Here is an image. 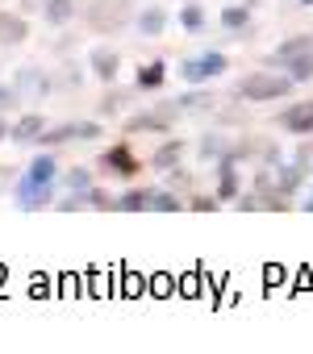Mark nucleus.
I'll use <instances>...</instances> for the list:
<instances>
[{
  "mask_svg": "<svg viewBox=\"0 0 313 354\" xmlns=\"http://www.w3.org/2000/svg\"><path fill=\"white\" fill-rule=\"evenodd\" d=\"M125 104H129V92H109V96L100 100V117H117Z\"/></svg>",
  "mask_w": 313,
  "mask_h": 354,
  "instance_id": "26",
  "label": "nucleus"
},
{
  "mask_svg": "<svg viewBox=\"0 0 313 354\" xmlns=\"http://www.w3.org/2000/svg\"><path fill=\"white\" fill-rule=\"evenodd\" d=\"M84 21L92 34H121L134 21V0H88Z\"/></svg>",
  "mask_w": 313,
  "mask_h": 354,
  "instance_id": "3",
  "label": "nucleus"
},
{
  "mask_svg": "<svg viewBox=\"0 0 313 354\" xmlns=\"http://www.w3.org/2000/svg\"><path fill=\"white\" fill-rule=\"evenodd\" d=\"M75 13H80L75 0H51V5L42 9V21H46L51 30H63V26H71V21H75Z\"/></svg>",
  "mask_w": 313,
  "mask_h": 354,
  "instance_id": "18",
  "label": "nucleus"
},
{
  "mask_svg": "<svg viewBox=\"0 0 313 354\" xmlns=\"http://www.w3.org/2000/svg\"><path fill=\"white\" fill-rule=\"evenodd\" d=\"M100 138V121H63L55 129L42 133V146H59V142H96Z\"/></svg>",
  "mask_w": 313,
  "mask_h": 354,
  "instance_id": "6",
  "label": "nucleus"
},
{
  "mask_svg": "<svg viewBox=\"0 0 313 354\" xmlns=\"http://www.w3.org/2000/svg\"><path fill=\"white\" fill-rule=\"evenodd\" d=\"M13 84L21 88V96H30V100H42V96H51L55 92V75L46 71V67H21L17 75H13Z\"/></svg>",
  "mask_w": 313,
  "mask_h": 354,
  "instance_id": "9",
  "label": "nucleus"
},
{
  "mask_svg": "<svg viewBox=\"0 0 313 354\" xmlns=\"http://www.w3.org/2000/svg\"><path fill=\"white\" fill-rule=\"evenodd\" d=\"M163 175H168L163 184H168V188H176V192H188V188H193V175H188V171H180V167H172V171H163Z\"/></svg>",
  "mask_w": 313,
  "mask_h": 354,
  "instance_id": "29",
  "label": "nucleus"
},
{
  "mask_svg": "<svg viewBox=\"0 0 313 354\" xmlns=\"http://www.w3.org/2000/svg\"><path fill=\"white\" fill-rule=\"evenodd\" d=\"M184 205H188V209H197V213H213V209H222L226 201H222L217 192H213V196H201V192H197V196H188Z\"/></svg>",
  "mask_w": 313,
  "mask_h": 354,
  "instance_id": "28",
  "label": "nucleus"
},
{
  "mask_svg": "<svg viewBox=\"0 0 313 354\" xmlns=\"http://www.w3.org/2000/svg\"><path fill=\"white\" fill-rule=\"evenodd\" d=\"M176 21L188 30V34H201L205 30V5H201V0H184V5H180V13H176Z\"/></svg>",
  "mask_w": 313,
  "mask_h": 354,
  "instance_id": "21",
  "label": "nucleus"
},
{
  "mask_svg": "<svg viewBox=\"0 0 313 354\" xmlns=\"http://www.w3.org/2000/svg\"><path fill=\"white\" fill-rule=\"evenodd\" d=\"M55 175H59V158L55 154H34L30 167L21 171V180L13 188V201L21 213H38V209H51L55 205Z\"/></svg>",
  "mask_w": 313,
  "mask_h": 354,
  "instance_id": "1",
  "label": "nucleus"
},
{
  "mask_svg": "<svg viewBox=\"0 0 313 354\" xmlns=\"http://www.w3.org/2000/svg\"><path fill=\"white\" fill-rule=\"evenodd\" d=\"M296 5H305V9H313V0H296Z\"/></svg>",
  "mask_w": 313,
  "mask_h": 354,
  "instance_id": "34",
  "label": "nucleus"
},
{
  "mask_svg": "<svg viewBox=\"0 0 313 354\" xmlns=\"http://www.w3.org/2000/svg\"><path fill=\"white\" fill-rule=\"evenodd\" d=\"M26 38H30V21H26V13H13V9L0 13V46H21Z\"/></svg>",
  "mask_w": 313,
  "mask_h": 354,
  "instance_id": "11",
  "label": "nucleus"
},
{
  "mask_svg": "<svg viewBox=\"0 0 313 354\" xmlns=\"http://www.w3.org/2000/svg\"><path fill=\"white\" fill-rule=\"evenodd\" d=\"M176 104H180V113H184V117H188V113H201V117H205V113H213V109H217V96H213L205 84H197V88H188V92H180V96H176Z\"/></svg>",
  "mask_w": 313,
  "mask_h": 354,
  "instance_id": "12",
  "label": "nucleus"
},
{
  "mask_svg": "<svg viewBox=\"0 0 313 354\" xmlns=\"http://www.w3.org/2000/svg\"><path fill=\"white\" fill-rule=\"evenodd\" d=\"M276 125L284 133H296V138H313V100H296L288 109L276 113Z\"/></svg>",
  "mask_w": 313,
  "mask_h": 354,
  "instance_id": "7",
  "label": "nucleus"
},
{
  "mask_svg": "<svg viewBox=\"0 0 313 354\" xmlns=\"http://www.w3.org/2000/svg\"><path fill=\"white\" fill-rule=\"evenodd\" d=\"M21 104V88L17 84H0V113H13Z\"/></svg>",
  "mask_w": 313,
  "mask_h": 354,
  "instance_id": "27",
  "label": "nucleus"
},
{
  "mask_svg": "<svg viewBox=\"0 0 313 354\" xmlns=\"http://www.w3.org/2000/svg\"><path fill=\"white\" fill-rule=\"evenodd\" d=\"M296 88V80L280 67H259V71H247L238 84H234V100H247V104H271V100H284L288 92Z\"/></svg>",
  "mask_w": 313,
  "mask_h": 354,
  "instance_id": "2",
  "label": "nucleus"
},
{
  "mask_svg": "<svg viewBox=\"0 0 313 354\" xmlns=\"http://www.w3.org/2000/svg\"><path fill=\"white\" fill-rule=\"evenodd\" d=\"M163 84H168V63L163 59H150V63H142L134 71V88L138 92H159Z\"/></svg>",
  "mask_w": 313,
  "mask_h": 354,
  "instance_id": "13",
  "label": "nucleus"
},
{
  "mask_svg": "<svg viewBox=\"0 0 313 354\" xmlns=\"http://www.w3.org/2000/svg\"><path fill=\"white\" fill-rule=\"evenodd\" d=\"M180 209H188L184 205V196L176 192V188H150V205H146V213H180Z\"/></svg>",
  "mask_w": 313,
  "mask_h": 354,
  "instance_id": "17",
  "label": "nucleus"
},
{
  "mask_svg": "<svg viewBox=\"0 0 313 354\" xmlns=\"http://www.w3.org/2000/svg\"><path fill=\"white\" fill-rule=\"evenodd\" d=\"M5 138H13V125L5 121V113H0V142H5Z\"/></svg>",
  "mask_w": 313,
  "mask_h": 354,
  "instance_id": "32",
  "label": "nucleus"
},
{
  "mask_svg": "<svg viewBox=\"0 0 313 354\" xmlns=\"http://www.w3.org/2000/svg\"><path fill=\"white\" fill-rule=\"evenodd\" d=\"M226 71H230V59H226L222 50H201V55H193V59L180 63V80H184L188 88L209 84V80H217V75H226Z\"/></svg>",
  "mask_w": 313,
  "mask_h": 354,
  "instance_id": "4",
  "label": "nucleus"
},
{
  "mask_svg": "<svg viewBox=\"0 0 313 354\" xmlns=\"http://www.w3.org/2000/svg\"><path fill=\"white\" fill-rule=\"evenodd\" d=\"M88 71H92L105 88H113L117 75H121V55H117L113 46H92V50H88Z\"/></svg>",
  "mask_w": 313,
  "mask_h": 354,
  "instance_id": "8",
  "label": "nucleus"
},
{
  "mask_svg": "<svg viewBox=\"0 0 313 354\" xmlns=\"http://www.w3.org/2000/svg\"><path fill=\"white\" fill-rule=\"evenodd\" d=\"M242 192H247V188H242L238 162H217V196H222L226 205H234V201H238Z\"/></svg>",
  "mask_w": 313,
  "mask_h": 354,
  "instance_id": "14",
  "label": "nucleus"
},
{
  "mask_svg": "<svg viewBox=\"0 0 313 354\" xmlns=\"http://www.w3.org/2000/svg\"><path fill=\"white\" fill-rule=\"evenodd\" d=\"M146 205H150V188H125L113 209L117 213H146Z\"/></svg>",
  "mask_w": 313,
  "mask_h": 354,
  "instance_id": "23",
  "label": "nucleus"
},
{
  "mask_svg": "<svg viewBox=\"0 0 313 354\" xmlns=\"http://www.w3.org/2000/svg\"><path fill=\"white\" fill-rule=\"evenodd\" d=\"M80 84H84V71H80V67H71V63H63V67H59V75H55V88L75 92Z\"/></svg>",
  "mask_w": 313,
  "mask_h": 354,
  "instance_id": "25",
  "label": "nucleus"
},
{
  "mask_svg": "<svg viewBox=\"0 0 313 354\" xmlns=\"http://www.w3.org/2000/svg\"><path fill=\"white\" fill-rule=\"evenodd\" d=\"M113 205H117V196H109L105 188L92 184V192H88V209H100V213H105V209H113Z\"/></svg>",
  "mask_w": 313,
  "mask_h": 354,
  "instance_id": "30",
  "label": "nucleus"
},
{
  "mask_svg": "<svg viewBox=\"0 0 313 354\" xmlns=\"http://www.w3.org/2000/svg\"><path fill=\"white\" fill-rule=\"evenodd\" d=\"M51 0H21V13H42Z\"/></svg>",
  "mask_w": 313,
  "mask_h": 354,
  "instance_id": "31",
  "label": "nucleus"
},
{
  "mask_svg": "<svg viewBox=\"0 0 313 354\" xmlns=\"http://www.w3.org/2000/svg\"><path fill=\"white\" fill-rule=\"evenodd\" d=\"M138 167H142V162H138V154H134L125 142H113V146L100 150V171L113 175V180H134Z\"/></svg>",
  "mask_w": 313,
  "mask_h": 354,
  "instance_id": "5",
  "label": "nucleus"
},
{
  "mask_svg": "<svg viewBox=\"0 0 313 354\" xmlns=\"http://www.w3.org/2000/svg\"><path fill=\"white\" fill-rule=\"evenodd\" d=\"M180 158H184V142L172 138V142H163L159 150L150 154V167H154V171H172V167H180Z\"/></svg>",
  "mask_w": 313,
  "mask_h": 354,
  "instance_id": "19",
  "label": "nucleus"
},
{
  "mask_svg": "<svg viewBox=\"0 0 313 354\" xmlns=\"http://www.w3.org/2000/svg\"><path fill=\"white\" fill-rule=\"evenodd\" d=\"M121 125H125V133H172V121L163 113H154V109L150 113H134Z\"/></svg>",
  "mask_w": 313,
  "mask_h": 354,
  "instance_id": "15",
  "label": "nucleus"
},
{
  "mask_svg": "<svg viewBox=\"0 0 313 354\" xmlns=\"http://www.w3.org/2000/svg\"><path fill=\"white\" fill-rule=\"evenodd\" d=\"M305 213H313V188H309V196H305Z\"/></svg>",
  "mask_w": 313,
  "mask_h": 354,
  "instance_id": "33",
  "label": "nucleus"
},
{
  "mask_svg": "<svg viewBox=\"0 0 313 354\" xmlns=\"http://www.w3.org/2000/svg\"><path fill=\"white\" fill-rule=\"evenodd\" d=\"M247 26H251V5H226V9H222V30L242 34Z\"/></svg>",
  "mask_w": 313,
  "mask_h": 354,
  "instance_id": "24",
  "label": "nucleus"
},
{
  "mask_svg": "<svg viewBox=\"0 0 313 354\" xmlns=\"http://www.w3.org/2000/svg\"><path fill=\"white\" fill-rule=\"evenodd\" d=\"M92 184H96V180H92V171H88V167H80V162H75V167H67V175H63V188H67V192H75V196H88V192H92Z\"/></svg>",
  "mask_w": 313,
  "mask_h": 354,
  "instance_id": "22",
  "label": "nucleus"
},
{
  "mask_svg": "<svg viewBox=\"0 0 313 354\" xmlns=\"http://www.w3.org/2000/svg\"><path fill=\"white\" fill-rule=\"evenodd\" d=\"M51 125H46V117L42 113H26L17 125H13V142H21V146H34V142H42V133H46Z\"/></svg>",
  "mask_w": 313,
  "mask_h": 354,
  "instance_id": "16",
  "label": "nucleus"
},
{
  "mask_svg": "<svg viewBox=\"0 0 313 354\" xmlns=\"http://www.w3.org/2000/svg\"><path fill=\"white\" fill-rule=\"evenodd\" d=\"M168 21H172V13H168L163 5H146V9H138V17H134V26H138L142 38H159V34L168 30Z\"/></svg>",
  "mask_w": 313,
  "mask_h": 354,
  "instance_id": "10",
  "label": "nucleus"
},
{
  "mask_svg": "<svg viewBox=\"0 0 313 354\" xmlns=\"http://www.w3.org/2000/svg\"><path fill=\"white\" fill-rule=\"evenodd\" d=\"M230 146H234V142H230L222 129H209V133H201V158H209V162H222Z\"/></svg>",
  "mask_w": 313,
  "mask_h": 354,
  "instance_id": "20",
  "label": "nucleus"
}]
</instances>
